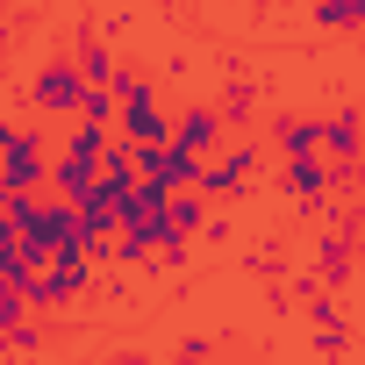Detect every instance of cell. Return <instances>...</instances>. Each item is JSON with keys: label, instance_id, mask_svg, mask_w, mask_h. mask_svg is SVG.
<instances>
[{"label": "cell", "instance_id": "30bf717a", "mask_svg": "<svg viewBox=\"0 0 365 365\" xmlns=\"http://www.w3.org/2000/svg\"><path fill=\"white\" fill-rule=\"evenodd\" d=\"M258 108H265V101H258V79H251V72H230V79L215 86V115H222V129H251Z\"/></svg>", "mask_w": 365, "mask_h": 365}, {"label": "cell", "instance_id": "8fae6325", "mask_svg": "<svg viewBox=\"0 0 365 365\" xmlns=\"http://www.w3.org/2000/svg\"><path fill=\"white\" fill-rule=\"evenodd\" d=\"M101 179V158H86V150H51V194H65V201H79L86 187Z\"/></svg>", "mask_w": 365, "mask_h": 365}, {"label": "cell", "instance_id": "e0dca14e", "mask_svg": "<svg viewBox=\"0 0 365 365\" xmlns=\"http://www.w3.org/2000/svg\"><path fill=\"white\" fill-rule=\"evenodd\" d=\"M351 194H358V201H365V143H358V150H351Z\"/></svg>", "mask_w": 365, "mask_h": 365}, {"label": "cell", "instance_id": "8992f818", "mask_svg": "<svg viewBox=\"0 0 365 365\" xmlns=\"http://www.w3.org/2000/svg\"><path fill=\"white\" fill-rule=\"evenodd\" d=\"M122 108H115V136H129V143H158V136H172V108L158 101V86H136V93H115Z\"/></svg>", "mask_w": 365, "mask_h": 365}, {"label": "cell", "instance_id": "5bb4252c", "mask_svg": "<svg viewBox=\"0 0 365 365\" xmlns=\"http://www.w3.org/2000/svg\"><path fill=\"white\" fill-rule=\"evenodd\" d=\"M115 108H122V101H115V86H93V79H86L79 115H86V122H101V129H115Z\"/></svg>", "mask_w": 365, "mask_h": 365}, {"label": "cell", "instance_id": "d6986e66", "mask_svg": "<svg viewBox=\"0 0 365 365\" xmlns=\"http://www.w3.org/2000/svg\"><path fill=\"white\" fill-rule=\"evenodd\" d=\"M8 129H15V115H0V143H8Z\"/></svg>", "mask_w": 365, "mask_h": 365}, {"label": "cell", "instance_id": "ba28073f", "mask_svg": "<svg viewBox=\"0 0 365 365\" xmlns=\"http://www.w3.org/2000/svg\"><path fill=\"white\" fill-rule=\"evenodd\" d=\"M72 65H79V79H93V86H108L115 79V43L101 36V15H79V29H72Z\"/></svg>", "mask_w": 365, "mask_h": 365}, {"label": "cell", "instance_id": "277c9868", "mask_svg": "<svg viewBox=\"0 0 365 365\" xmlns=\"http://www.w3.org/2000/svg\"><path fill=\"white\" fill-rule=\"evenodd\" d=\"M79 93H86V79H79V65H72V51H58V58H43L36 72H29V115L36 122H72L79 115Z\"/></svg>", "mask_w": 365, "mask_h": 365}, {"label": "cell", "instance_id": "9a60e30c", "mask_svg": "<svg viewBox=\"0 0 365 365\" xmlns=\"http://www.w3.org/2000/svg\"><path fill=\"white\" fill-rule=\"evenodd\" d=\"M0 279H22V251H15V222L0 215Z\"/></svg>", "mask_w": 365, "mask_h": 365}, {"label": "cell", "instance_id": "9c48e42d", "mask_svg": "<svg viewBox=\"0 0 365 365\" xmlns=\"http://www.w3.org/2000/svg\"><path fill=\"white\" fill-rule=\"evenodd\" d=\"M172 136L187 143V150H201V158H208V150H215V143H222L230 129H222L215 101H179V108H172Z\"/></svg>", "mask_w": 365, "mask_h": 365}, {"label": "cell", "instance_id": "7a4b0ae2", "mask_svg": "<svg viewBox=\"0 0 365 365\" xmlns=\"http://www.w3.org/2000/svg\"><path fill=\"white\" fill-rule=\"evenodd\" d=\"M279 194L315 222L329 208V194H351V165L344 158H322V150H301V158H279Z\"/></svg>", "mask_w": 365, "mask_h": 365}, {"label": "cell", "instance_id": "7c38bea8", "mask_svg": "<svg viewBox=\"0 0 365 365\" xmlns=\"http://www.w3.org/2000/svg\"><path fill=\"white\" fill-rule=\"evenodd\" d=\"M358 143H365V122H358V108H329V115H322V143H315V150L351 165V150H358Z\"/></svg>", "mask_w": 365, "mask_h": 365}, {"label": "cell", "instance_id": "ffe728a7", "mask_svg": "<svg viewBox=\"0 0 365 365\" xmlns=\"http://www.w3.org/2000/svg\"><path fill=\"white\" fill-rule=\"evenodd\" d=\"M358 122H365V108H358Z\"/></svg>", "mask_w": 365, "mask_h": 365}, {"label": "cell", "instance_id": "2e32d148", "mask_svg": "<svg viewBox=\"0 0 365 365\" xmlns=\"http://www.w3.org/2000/svg\"><path fill=\"white\" fill-rule=\"evenodd\" d=\"M15 315H29V301H22V287H15V279H0V329H8Z\"/></svg>", "mask_w": 365, "mask_h": 365}, {"label": "cell", "instance_id": "52a82bcc", "mask_svg": "<svg viewBox=\"0 0 365 365\" xmlns=\"http://www.w3.org/2000/svg\"><path fill=\"white\" fill-rule=\"evenodd\" d=\"M351 272H358V244H351V230H329V222H322V237H315V287H322V294H344Z\"/></svg>", "mask_w": 365, "mask_h": 365}, {"label": "cell", "instance_id": "ac0fdd59", "mask_svg": "<svg viewBox=\"0 0 365 365\" xmlns=\"http://www.w3.org/2000/svg\"><path fill=\"white\" fill-rule=\"evenodd\" d=\"M15 208V187H8V179H0V215H8Z\"/></svg>", "mask_w": 365, "mask_h": 365}, {"label": "cell", "instance_id": "3957f363", "mask_svg": "<svg viewBox=\"0 0 365 365\" xmlns=\"http://www.w3.org/2000/svg\"><path fill=\"white\" fill-rule=\"evenodd\" d=\"M93 279H101V258H79V251H58V258H43L36 272H22L15 287H22V301L29 308H72V301H86L93 294Z\"/></svg>", "mask_w": 365, "mask_h": 365}, {"label": "cell", "instance_id": "4fadbf2b", "mask_svg": "<svg viewBox=\"0 0 365 365\" xmlns=\"http://www.w3.org/2000/svg\"><path fill=\"white\" fill-rule=\"evenodd\" d=\"M322 143V115H272V150L279 158H301Z\"/></svg>", "mask_w": 365, "mask_h": 365}, {"label": "cell", "instance_id": "6da1fadb", "mask_svg": "<svg viewBox=\"0 0 365 365\" xmlns=\"http://www.w3.org/2000/svg\"><path fill=\"white\" fill-rule=\"evenodd\" d=\"M258 172H265V143H258L251 129H230V136L201 158V179H194V187H201L208 201H222V208H230V201H244V194H251V179H258Z\"/></svg>", "mask_w": 365, "mask_h": 365}, {"label": "cell", "instance_id": "5b68a950", "mask_svg": "<svg viewBox=\"0 0 365 365\" xmlns=\"http://www.w3.org/2000/svg\"><path fill=\"white\" fill-rule=\"evenodd\" d=\"M0 179H8L15 194L51 187V136H43V122H36V115L8 129V143H0Z\"/></svg>", "mask_w": 365, "mask_h": 365}]
</instances>
